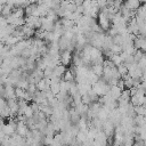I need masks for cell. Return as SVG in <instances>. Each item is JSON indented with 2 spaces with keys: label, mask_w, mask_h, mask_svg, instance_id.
Masks as SVG:
<instances>
[{
  "label": "cell",
  "mask_w": 146,
  "mask_h": 146,
  "mask_svg": "<svg viewBox=\"0 0 146 146\" xmlns=\"http://www.w3.org/2000/svg\"><path fill=\"white\" fill-rule=\"evenodd\" d=\"M103 131H104V133L106 135L107 138H112V137H114L115 125L110 120H106V121L103 122Z\"/></svg>",
  "instance_id": "obj_1"
},
{
  "label": "cell",
  "mask_w": 146,
  "mask_h": 146,
  "mask_svg": "<svg viewBox=\"0 0 146 146\" xmlns=\"http://www.w3.org/2000/svg\"><path fill=\"white\" fill-rule=\"evenodd\" d=\"M72 58H73V55H72V52H71V51L65 50V51H62V52H60L59 60H60V64H62V65L67 66L68 64H71Z\"/></svg>",
  "instance_id": "obj_2"
},
{
  "label": "cell",
  "mask_w": 146,
  "mask_h": 146,
  "mask_svg": "<svg viewBox=\"0 0 146 146\" xmlns=\"http://www.w3.org/2000/svg\"><path fill=\"white\" fill-rule=\"evenodd\" d=\"M29 132H30V129H29V127L25 124V122H23V121L17 122L16 133H17L18 136H21V137H26Z\"/></svg>",
  "instance_id": "obj_3"
},
{
  "label": "cell",
  "mask_w": 146,
  "mask_h": 146,
  "mask_svg": "<svg viewBox=\"0 0 146 146\" xmlns=\"http://www.w3.org/2000/svg\"><path fill=\"white\" fill-rule=\"evenodd\" d=\"M123 5L131 11H137L138 8L140 7V2L138 0H129V1H125L123 2Z\"/></svg>",
  "instance_id": "obj_4"
},
{
  "label": "cell",
  "mask_w": 146,
  "mask_h": 146,
  "mask_svg": "<svg viewBox=\"0 0 146 146\" xmlns=\"http://www.w3.org/2000/svg\"><path fill=\"white\" fill-rule=\"evenodd\" d=\"M121 92H122V90H121L117 86H113V87H111L108 95H110L114 100H119V98H120V96H121Z\"/></svg>",
  "instance_id": "obj_5"
},
{
  "label": "cell",
  "mask_w": 146,
  "mask_h": 146,
  "mask_svg": "<svg viewBox=\"0 0 146 146\" xmlns=\"http://www.w3.org/2000/svg\"><path fill=\"white\" fill-rule=\"evenodd\" d=\"M66 71H67V70H66V66L59 64V65H57V66L54 68V76H58V78L62 79V78L64 76V74H65Z\"/></svg>",
  "instance_id": "obj_6"
},
{
  "label": "cell",
  "mask_w": 146,
  "mask_h": 146,
  "mask_svg": "<svg viewBox=\"0 0 146 146\" xmlns=\"http://www.w3.org/2000/svg\"><path fill=\"white\" fill-rule=\"evenodd\" d=\"M91 71L97 75V76H103L104 73V65H92L91 66Z\"/></svg>",
  "instance_id": "obj_7"
},
{
  "label": "cell",
  "mask_w": 146,
  "mask_h": 146,
  "mask_svg": "<svg viewBox=\"0 0 146 146\" xmlns=\"http://www.w3.org/2000/svg\"><path fill=\"white\" fill-rule=\"evenodd\" d=\"M62 80H64L66 82H75V76H74V74L72 73L71 70H67L64 74V76L62 78Z\"/></svg>",
  "instance_id": "obj_8"
},
{
  "label": "cell",
  "mask_w": 146,
  "mask_h": 146,
  "mask_svg": "<svg viewBox=\"0 0 146 146\" xmlns=\"http://www.w3.org/2000/svg\"><path fill=\"white\" fill-rule=\"evenodd\" d=\"M131 99V94H130V90L129 89H124L122 90L121 92V96L119 98V100H125V102H130Z\"/></svg>",
  "instance_id": "obj_9"
},
{
  "label": "cell",
  "mask_w": 146,
  "mask_h": 146,
  "mask_svg": "<svg viewBox=\"0 0 146 146\" xmlns=\"http://www.w3.org/2000/svg\"><path fill=\"white\" fill-rule=\"evenodd\" d=\"M108 59H110V60H111V62H112L116 67L123 63V60H122V58H121V56H120V55H112Z\"/></svg>",
  "instance_id": "obj_10"
},
{
  "label": "cell",
  "mask_w": 146,
  "mask_h": 146,
  "mask_svg": "<svg viewBox=\"0 0 146 146\" xmlns=\"http://www.w3.org/2000/svg\"><path fill=\"white\" fill-rule=\"evenodd\" d=\"M116 68H117V72H119V74L121 75V79L128 74V68H127V66H125L123 63H122L121 65H119Z\"/></svg>",
  "instance_id": "obj_11"
},
{
  "label": "cell",
  "mask_w": 146,
  "mask_h": 146,
  "mask_svg": "<svg viewBox=\"0 0 146 146\" xmlns=\"http://www.w3.org/2000/svg\"><path fill=\"white\" fill-rule=\"evenodd\" d=\"M50 91H51L55 96H57V95L60 92V86H59V83H51V84H50Z\"/></svg>",
  "instance_id": "obj_12"
},
{
  "label": "cell",
  "mask_w": 146,
  "mask_h": 146,
  "mask_svg": "<svg viewBox=\"0 0 146 146\" xmlns=\"http://www.w3.org/2000/svg\"><path fill=\"white\" fill-rule=\"evenodd\" d=\"M135 113L136 115H143V116H146V108L144 106H135Z\"/></svg>",
  "instance_id": "obj_13"
},
{
  "label": "cell",
  "mask_w": 146,
  "mask_h": 146,
  "mask_svg": "<svg viewBox=\"0 0 146 146\" xmlns=\"http://www.w3.org/2000/svg\"><path fill=\"white\" fill-rule=\"evenodd\" d=\"M144 56V52L140 50V49H137L136 51H135V54H133V58H135V62L136 63H138L140 59H141V57Z\"/></svg>",
  "instance_id": "obj_14"
},
{
  "label": "cell",
  "mask_w": 146,
  "mask_h": 146,
  "mask_svg": "<svg viewBox=\"0 0 146 146\" xmlns=\"http://www.w3.org/2000/svg\"><path fill=\"white\" fill-rule=\"evenodd\" d=\"M117 87H119L121 90H124V89H125V87H124V81H123L122 79L119 80V82H117Z\"/></svg>",
  "instance_id": "obj_15"
},
{
  "label": "cell",
  "mask_w": 146,
  "mask_h": 146,
  "mask_svg": "<svg viewBox=\"0 0 146 146\" xmlns=\"http://www.w3.org/2000/svg\"><path fill=\"white\" fill-rule=\"evenodd\" d=\"M133 146H145V141H144V140L133 141Z\"/></svg>",
  "instance_id": "obj_16"
},
{
  "label": "cell",
  "mask_w": 146,
  "mask_h": 146,
  "mask_svg": "<svg viewBox=\"0 0 146 146\" xmlns=\"http://www.w3.org/2000/svg\"><path fill=\"white\" fill-rule=\"evenodd\" d=\"M141 81H143V82H146V73H143V76H141Z\"/></svg>",
  "instance_id": "obj_17"
}]
</instances>
